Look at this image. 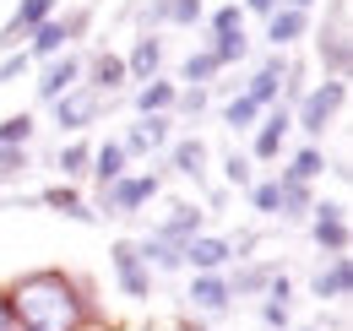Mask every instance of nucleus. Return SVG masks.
<instances>
[{"mask_svg":"<svg viewBox=\"0 0 353 331\" xmlns=\"http://www.w3.org/2000/svg\"><path fill=\"white\" fill-rule=\"evenodd\" d=\"M185 304H190L196 321H223V315L234 310L228 277H223V272H196V277H190V293H185Z\"/></svg>","mask_w":353,"mask_h":331,"instance_id":"obj_10","label":"nucleus"},{"mask_svg":"<svg viewBox=\"0 0 353 331\" xmlns=\"http://www.w3.org/2000/svg\"><path fill=\"white\" fill-rule=\"evenodd\" d=\"M239 6H245V17H272V11H277V0H239Z\"/></svg>","mask_w":353,"mask_h":331,"instance_id":"obj_42","label":"nucleus"},{"mask_svg":"<svg viewBox=\"0 0 353 331\" xmlns=\"http://www.w3.org/2000/svg\"><path fill=\"white\" fill-rule=\"evenodd\" d=\"M0 331H11V315H6V293H0Z\"/></svg>","mask_w":353,"mask_h":331,"instance_id":"obj_44","label":"nucleus"},{"mask_svg":"<svg viewBox=\"0 0 353 331\" xmlns=\"http://www.w3.org/2000/svg\"><path fill=\"white\" fill-rule=\"evenodd\" d=\"M223 185L228 190H250L256 185V163L245 152H223Z\"/></svg>","mask_w":353,"mask_h":331,"instance_id":"obj_36","label":"nucleus"},{"mask_svg":"<svg viewBox=\"0 0 353 331\" xmlns=\"http://www.w3.org/2000/svg\"><path fill=\"white\" fill-rule=\"evenodd\" d=\"M223 125H228L234 136H250V130L261 125V109H256V103H250L245 92H234V98L223 103Z\"/></svg>","mask_w":353,"mask_h":331,"instance_id":"obj_33","label":"nucleus"},{"mask_svg":"<svg viewBox=\"0 0 353 331\" xmlns=\"http://www.w3.org/2000/svg\"><path fill=\"white\" fill-rule=\"evenodd\" d=\"M299 331H321V326H299Z\"/></svg>","mask_w":353,"mask_h":331,"instance_id":"obj_45","label":"nucleus"},{"mask_svg":"<svg viewBox=\"0 0 353 331\" xmlns=\"http://www.w3.org/2000/svg\"><path fill=\"white\" fill-rule=\"evenodd\" d=\"M174 114H147V120H136L125 136H114L120 141V152L125 158H152V152H169V141H174Z\"/></svg>","mask_w":353,"mask_h":331,"instance_id":"obj_14","label":"nucleus"},{"mask_svg":"<svg viewBox=\"0 0 353 331\" xmlns=\"http://www.w3.org/2000/svg\"><path fill=\"white\" fill-rule=\"evenodd\" d=\"M283 185V207H277V217L283 223H305L310 207H315V185H294V179H277Z\"/></svg>","mask_w":353,"mask_h":331,"instance_id":"obj_31","label":"nucleus"},{"mask_svg":"<svg viewBox=\"0 0 353 331\" xmlns=\"http://www.w3.org/2000/svg\"><path fill=\"white\" fill-rule=\"evenodd\" d=\"M245 196H250V207L261 212V217H277V207H283V185H277V174H261Z\"/></svg>","mask_w":353,"mask_h":331,"instance_id":"obj_35","label":"nucleus"},{"mask_svg":"<svg viewBox=\"0 0 353 331\" xmlns=\"http://www.w3.org/2000/svg\"><path fill=\"white\" fill-rule=\"evenodd\" d=\"M33 130H39L33 114H6V120H0V147H28Z\"/></svg>","mask_w":353,"mask_h":331,"instance_id":"obj_37","label":"nucleus"},{"mask_svg":"<svg viewBox=\"0 0 353 331\" xmlns=\"http://www.w3.org/2000/svg\"><path fill=\"white\" fill-rule=\"evenodd\" d=\"M54 11H60V0H17V6H11V17H6V28H0V49H6V54H17L22 39H33Z\"/></svg>","mask_w":353,"mask_h":331,"instance_id":"obj_11","label":"nucleus"},{"mask_svg":"<svg viewBox=\"0 0 353 331\" xmlns=\"http://www.w3.org/2000/svg\"><path fill=\"white\" fill-rule=\"evenodd\" d=\"M49 109H54V125H60L65 136H82L88 125H98V120H103V109H109V103H103V98H98L92 87H82V82H77L71 92H65V98H60V103H49Z\"/></svg>","mask_w":353,"mask_h":331,"instance_id":"obj_9","label":"nucleus"},{"mask_svg":"<svg viewBox=\"0 0 353 331\" xmlns=\"http://www.w3.org/2000/svg\"><path fill=\"white\" fill-rule=\"evenodd\" d=\"M348 293H353V261H348V255L321 261V272L310 277V299H321V304H343Z\"/></svg>","mask_w":353,"mask_h":331,"instance_id":"obj_20","label":"nucleus"},{"mask_svg":"<svg viewBox=\"0 0 353 331\" xmlns=\"http://www.w3.org/2000/svg\"><path fill=\"white\" fill-rule=\"evenodd\" d=\"M163 196V174H120L109 190H98V207L92 212H109V217H136L141 207H152Z\"/></svg>","mask_w":353,"mask_h":331,"instance_id":"obj_3","label":"nucleus"},{"mask_svg":"<svg viewBox=\"0 0 353 331\" xmlns=\"http://www.w3.org/2000/svg\"><path fill=\"white\" fill-rule=\"evenodd\" d=\"M28 147H0V185H11V179H22L28 174Z\"/></svg>","mask_w":353,"mask_h":331,"instance_id":"obj_39","label":"nucleus"},{"mask_svg":"<svg viewBox=\"0 0 353 331\" xmlns=\"http://www.w3.org/2000/svg\"><path fill=\"white\" fill-rule=\"evenodd\" d=\"M245 28H250V17H245L239 0H223V6L207 11V33H212V39H218V33H245Z\"/></svg>","mask_w":353,"mask_h":331,"instance_id":"obj_34","label":"nucleus"},{"mask_svg":"<svg viewBox=\"0 0 353 331\" xmlns=\"http://www.w3.org/2000/svg\"><path fill=\"white\" fill-rule=\"evenodd\" d=\"M310 239H315V250L332 261V255H348V207L343 201H315L310 207Z\"/></svg>","mask_w":353,"mask_h":331,"instance_id":"obj_6","label":"nucleus"},{"mask_svg":"<svg viewBox=\"0 0 353 331\" xmlns=\"http://www.w3.org/2000/svg\"><path fill=\"white\" fill-rule=\"evenodd\" d=\"M147 234H152V239H169V245L185 250L196 234H207V207H196V201H174V207L163 212Z\"/></svg>","mask_w":353,"mask_h":331,"instance_id":"obj_16","label":"nucleus"},{"mask_svg":"<svg viewBox=\"0 0 353 331\" xmlns=\"http://www.w3.org/2000/svg\"><path fill=\"white\" fill-rule=\"evenodd\" d=\"M109 272H114V283H120L125 299H152V272L141 266L136 239H114L109 245Z\"/></svg>","mask_w":353,"mask_h":331,"instance_id":"obj_12","label":"nucleus"},{"mask_svg":"<svg viewBox=\"0 0 353 331\" xmlns=\"http://www.w3.org/2000/svg\"><path fill=\"white\" fill-rule=\"evenodd\" d=\"M92 331H109V326H92Z\"/></svg>","mask_w":353,"mask_h":331,"instance_id":"obj_46","label":"nucleus"},{"mask_svg":"<svg viewBox=\"0 0 353 331\" xmlns=\"http://www.w3.org/2000/svg\"><path fill=\"white\" fill-rule=\"evenodd\" d=\"M234 266V239L228 234H196L190 245H185V272L196 277V272H228Z\"/></svg>","mask_w":353,"mask_h":331,"instance_id":"obj_18","label":"nucleus"},{"mask_svg":"<svg viewBox=\"0 0 353 331\" xmlns=\"http://www.w3.org/2000/svg\"><path fill=\"white\" fill-rule=\"evenodd\" d=\"M207 54L218 60V71L245 66V60H250V33H218V39H207Z\"/></svg>","mask_w":353,"mask_h":331,"instance_id":"obj_30","label":"nucleus"},{"mask_svg":"<svg viewBox=\"0 0 353 331\" xmlns=\"http://www.w3.org/2000/svg\"><path fill=\"white\" fill-rule=\"evenodd\" d=\"M223 71H218V60L207 54V43L201 49H190L185 60H179V87H212Z\"/></svg>","mask_w":353,"mask_h":331,"instance_id":"obj_29","label":"nucleus"},{"mask_svg":"<svg viewBox=\"0 0 353 331\" xmlns=\"http://www.w3.org/2000/svg\"><path fill=\"white\" fill-rule=\"evenodd\" d=\"M22 71H33V60H28L22 49H17V54H6V60H0V87H6V82H17Z\"/></svg>","mask_w":353,"mask_h":331,"instance_id":"obj_41","label":"nucleus"},{"mask_svg":"<svg viewBox=\"0 0 353 331\" xmlns=\"http://www.w3.org/2000/svg\"><path fill=\"white\" fill-rule=\"evenodd\" d=\"M82 66H88V54H82V49H65V54L44 60V66H39V82H33L39 103H60L71 87L82 82Z\"/></svg>","mask_w":353,"mask_h":331,"instance_id":"obj_7","label":"nucleus"},{"mask_svg":"<svg viewBox=\"0 0 353 331\" xmlns=\"http://www.w3.org/2000/svg\"><path fill=\"white\" fill-rule=\"evenodd\" d=\"M88 163H92V141H65V147H60V158H54V168H60V179H65V185L88 179Z\"/></svg>","mask_w":353,"mask_h":331,"instance_id":"obj_32","label":"nucleus"},{"mask_svg":"<svg viewBox=\"0 0 353 331\" xmlns=\"http://www.w3.org/2000/svg\"><path fill=\"white\" fill-rule=\"evenodd\" d=\"M348 103V82H332V77H321V82L305 87V98L288 109L294 114V130H305V141L321 147V136H326V125L337 120V109Z\"/></svg>","mask_w":353,"mask_h":331,"instance_id":"obj_2","label":"nucleus"},{"mask_svg":"<svg viewBox=\"0 0 353 331\" xmlns=\"http://www.w3.org/2000/svg\"><path fill=\"white\" fill-rule=\"evenodd\" d=\"M120 174H131V158H125V152H120V141L109 136V141H98V147H92L88 179H92V185H98V190H109V185H114Z\"/></svg>","mask_w":353,"mask_h":331,"instance_id":"obj_26","label":"nucleus"},{"mask_svg":"<svg viewBox=\"0 0 353 331\" xmlns=\"http://www.w3.org/2000/svg\"><path fill=\"white\" fill-rule=\"evenodd\" d=\"M174 98H179V82L152 77V82H141L131 92V109H136V120H147V114H174Z\"/></svg>","mask_w":353,"mask_h":331,"instance_id":"obj_24","label":"nucleus"},{"mask_svg":"<svg viewBox=\"0 0 353 331\" xmlns=\"http://www.w3.org/2000/svg\"><path fill=\"white\" fill-rule=\"evenodd\" d=\"M82 87H92L103 103H114V98L131 87V77H125V60H120L114 49H92L88 66H82Z\"/></svg>","mask_w":353,"mask_h":331,"instance_id":"obj_13","label":"nucleus"},{"mask_svg":"<svg viewBox=\"0 0 353 331\" xmlns=\"http://www.w3.org/2000/svg\"><path fill=\"white\" fill-rule=\"evenodd\" d=\"M0 293H6L11 331H92V326H103L92 283L77 277V272H60V266L22 272V277L0 283Z\"/></svg>","mask_w":353,"mask_h":331,"instance_id":"obj_1","label":"nucleus"},{"mask_svg":"<svg viewBox=\"0 0 353 331\" xmlns=\"http://www.w3.org/2000/svg\"><path fill=\"white\" fill-rule=\"evenodd\" d=\"M136 255H141V266H147L152 277H174V272H185V250L169 245V239L141 234V239H136Z\"/></svg>","mask_w":353,"mask_h":331,"instance_id":"obj_25","label":"nucleus"},{"mask_svg":"<svg viewBox=\"0 0 353 331\" xmlns=\"http://www.w3.org/2000/svg\"><path fill=\"white\" fill-rule=\"evenodd\" d=\"M120 60H125V77H131L136 87L152 82V77L163 71V39H158V33H141V39H136L131 49L120 54Z\"/></svg>","mask_w":353,"mask_h":331,"instance_id":"obj_22","label":"nucleus"},{"mask_svg":"<svg viewBox=\"0 0 353 331\" xmlns=\"http://www.w3.org/2000/svg\"><path fill=\"white\" fill-rule=\"evenodd\" d=\"M147 33L152 28H201L207 22V0H147Z\"/></svg>","mask_w":353,"mask_h":331,"instance_id":"obj_19","label":"nucleus"},{"mask_svg":"<svg viewBox=\"0 0 353 331\" xmlns=\"http://www.w3.org/2000/svg\"><path fill=\"white\" fill-rule=\"evenodd\" d=\"M315 60L326 66V77H332V82H348V71H353L348 0H337V6H332V28H321V33H315Z\"/></svg>","mask_w":353,"mask_h":331,"instance_id":"obj_5","label":"nucleus"},{"mask_svg":"<svg viewBox=\"0 0 353 331\" xmlns=\"http://www.w3.org/2000/svg\"><path fill=\"white\" fill-rule=\"evenodd\" d=\"M261 326L266 331H288L294 326V304H288V299H261Z\"/></svg>","mask_w":353,"mask_h":331,"instance_id":"obj_38","label":"nucleus"},{"mask_svg":"<svg viewBox=\"0 0 353 331\" xmlns=\"http://www.w3.org/2000/svg\"><path fill=\"white\" fill-rule=\"evenodd\" d=\"M39 201L54 207L60 217H71V223H98V212L82 201V190H77V185H65V179H60V185H44V190H39Z\"/></svg>","mask_w":353,"mask_h":331,"instance_id":"obj_27","label":"nucleus"},{"mask_svg":"<svg viewBox=\"0 0 353 331\" xmlns=\"http://www.w3.org/2000/svg\"><path fill=\"white\" fill-rule=\"evenodd\" d=\"M310 33V17L305 11H288V6H277V11H272V17H266V49H277V54H288V49H294V43L305 39Z\"/></svg>","mask_w":353,"mask_h":331,"instance_id":"obj_23","label":"nucleus"},{"mask_svg":"<svg viewBox=\"0 0 353 331\" xmlns=\"http://www.w3.org/2000/svg\"><path fill=\"white\" fill-rule=\"evenodd\" d=\"M321 174H326V152H321L315 141H305V147H299L288 163L277 168V179H294V185H315Z\"/></svg>","mask_w":353,"mask_h":331,"instance_id":"obj_28","label":"nucleus"},{"mask_svg":"<svg viewBox=\"0 0 353 331\" xmlns=\"http://www.w3.org/2000/svg\"><path fill=\"white\" fill-rule=\"evenodd\" d=\"M92 28V6H77V11H71V17H60V11H54V17H49L44 28H39V33H33V39L22 43V54H28V60H33V66H39V60H54V54H65V49H71V43L82 39V33H88Z\"/></svg>","mask_w":353,"mask_h":331,"instance_id":"obj_4","label":"nucleus"},{"mask_svg":"<svg viewBox=\"0 0 353 331\" xmlns=\"http://www.w3.org/2000/svg\"><path fill=\"white\" fill-rule=\"evenodd\" d=\"M277 272H283L277 261H234L223 277H228V293H234V299H261Z\"/></svg>","mask_w":353,"mask_h":331,"instance_id":"obj_21","label":"nucleus"},{"mask_svg":"<svg viewBox=\"0 0 353 331\" xmlns=\"http://www.w3.org/2000/svg\"><path fill=\"white\" fill-rule=\"evenodd\" d=\"M207 103H212V87H179V98H174L179 114H201Z\"/></svg>","mask_w":353,"mask_h":331,"instance_id":"obj_40","label":"nucleus"},{"mask_svg":"<svg viewBox=\"0 0 353 331\" xmlns=\"http://www.w3.org/2000/svg\"><path fill=\"white\" fill-rule=\"evenodd\" d=\"M163 158H169V168H174L179 179H196V185H207V174H212V147H207L196 130H190V136H174Z\"/></svg>","mask_w":353,"mask_h":331,"instance_id":"obj_17","label":"nucleus"},{"mask_svg":"<svg viewBox=\"0 0 353 331\" xmlns=\"http://www.w3.org/2000/svg\"><path fill=\"white\" fill-rule=\"evenodd\" d=\"M283 71H288V54L266 49L261 66H256V71L239 82V92H245V98H250V103H256V109L266 114V109H277V103H283Z\"/></svg>","mask_w":353,"mask_h":331,"instance_id":"obj_8","label":"nucleus"},{"mask_svg":"<svg viewBox=\"0 0 353 331\" xmlns=\"http://www.w3.org/2000/svg\"><path fill=\"white\" fill-rule=\"evenodd\" d=\"M288 130H294V114L277 103V109H266L261 125L250 130V163H277L283 158V147H288Z\"/></svg>","mask_w":353,"mask_h":331,"instance_id":"obj_15","label":"nucleus"},{"mask_svg":"<svg viewBox=\"0 0 353 331\" xmlns=\"http://www.w3.org/2000/svg\"><path fill=\"white\" fill-rule=\"evenodd\" d=\"M277 6H288V11H305V17L315 11V0H277Z\"/></svg>","mask_w":353,"mask_h":331,"instance_id":"obj_43","label":"nucleus"}]
</instances>
